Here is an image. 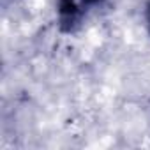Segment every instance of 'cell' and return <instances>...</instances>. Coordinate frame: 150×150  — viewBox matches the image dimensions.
I'll return each mask as SVG.
<instances>
[{"label":"cell","mask_w":150,"mask_h":150,"mask_svg":"<svg viewBox=\"0 0 150 150\" xmlns=\"http://www.w3.org/2000/svg\"><path fill=\"white\" fill-rule=\"evenodd\" d=\"M103 4L104 0H57L55 16L58 30L64 34L76 32L85 23V20Z\"/></svg>","instance_id":"1"},{"label":"cell","mask_w":150,"mask_h":150,"mask_svg":"<svg viewBox=\"0 0 150 150\" xmlns=\"http://www.w3.org/2000/svg\"><path fill=\"white\" fill-rule=\"evenodd\" d=\"M145 25H146L148 34H150V0L146 2V7H145Z\"/></svg>","instance_id":"2"}]
</instances>
